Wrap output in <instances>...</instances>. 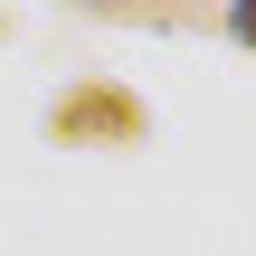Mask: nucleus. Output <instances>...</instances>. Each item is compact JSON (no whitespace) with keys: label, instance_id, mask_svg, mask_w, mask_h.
<instances>
[{"label":"nucleus","instance_id":"2","mask_svg":"<svg viewBox=\"0 0 256 256\" xmlns=\"http://www.w3.org/2000/svg\"><path fill=\"white\" fill-rule=\"evenodd\" d=\"M228 28H238V38H247V48H256V10H238V19H228Z\"/></svg>","mask_w":256,"mask_h":256},{"label":"nucleus","instance_id":"1","mask_svg":"<svg viewBox=\"0 0 256 256\" xmlns=\"http://www.w3.org/2000/svg\"><path fill=\"white\" fill-rule=\"evenodd\" d=\"M48 133H57V142H133V133H142V104H133L124 86H95V76H86V86L57 95Z\"/></svg>","mask_w":256,"mask_h":256}]
</instances>
